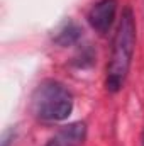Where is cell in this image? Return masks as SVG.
Returning a JSON list of instances; mask_svg holds the SVG:
<instances>
[{
  "instance_id": "cell-3",
  "label": "cell",
  "mask_w": 144,
  "mask_h": 146,
  "mask_svg": "<svg viewBox=\"0 0 144 146\" xmlns=\"http://www.w3.org/2000/svg\"><path fill=\"white\" fill-rule=\"evenodd\" d=\"M117 9H119L117 0H98L88 10V15H87L88 24L95 33H98L100 36H105L115 21Z\"/></svg>"
},
{
  "instance_id": "cell-6",
  "label": "cell",
  "mask_w": 144,
  "mask_h": 146,
  "mask_svg": "<svg viewBox=\"0 0 144 146\" xmlns=\"http://www.w3.org/2000/svg\"><path fill=\"white\" fill-rule=\"evenodd\" d=\"M14 139H15V129H14V127H10V129H7V131L2 134L0 146H12Z\"/></svg>"
},
{
  "instance_id": "cell-4",
  "label": "cell",
  "mask_w": 144,
  "mask_h": 146,
  "mask_svg": "<svg viewBox=\"0 0 144 146\" xmlns=\"http://www.w3.org/2000/svg\"><path fill=\"white\" fill-rule=\"evenodd\" d=\"M87 139V124L81 121L63 126L44 146H83Z\"/></svg>"
},
{
  "instance_id": "cell-2",
  "label": "cell",
  "mask_w": 144,
  "mask_h": 146,
  "mask_svg": "<svg viewBox=\"0 0 144 146\" xmlns=\"http://www.w3.org/2000/svg\"><path fill=\"white\" fill-rule=\"evenodd\" d=\"M31 110L37 121L61 122L73 112V95L58 80H44L31 97Z\"/></svg>"
},
{
  "instance_id": "cell-1",
  "label": "cell",
  "mask_w": 144,
  "mask_h": 146,
  "mask_svg": "<svg viewBox=\"0 0 144 146\" xmlns=\"http://www.w3.org/2000/svg\"><path fill=\"white\" fill-rule=\"evenodd\" d=\"M134 48H136V17L132 9L126 7L122 10V17L119 21L115 36L112 41L110 60L107 65L105 87L108 92L117 94L124 87L131 70Z\"/></svg>"
},
{
  "instance_id": "cell-5",
  "label": "cell",
  "mask_w": 144,
  "mask_h": 146,
  "mask_svg": "<svg viewBox=\"0 0 144 146\" xmlns=\"http://www.w3.org/2000/svg\"><path fill=\"white\" fill-rule=\"evenodd\" d=\"M80 37H81V27L76 24V22H73V21H68V22H65L59 29H58V33L54 34V42L56 44H59V46H71L75 42H78L80 41Z\"/></svg>"
},
{
  "instance_id": "cell-7",
  "label": "cell",
  "mask_w": 144,
  "mask_h": 146,
  "mask_svg": "<svg viewBox=\"0 0 144 146\" xmlns=\"http://www.w3.org/2000/svg\"><path fill=\"white\" fill-rule=\"evenodd\" d=\"M141 146H144V133H143V136H141Z\"/></svg>"
}]
</instances>
